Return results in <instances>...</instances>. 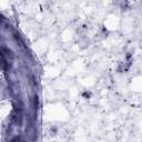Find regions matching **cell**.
I'll use <instances>...</instances> for the list:
<instances>
[{"label":"cell","mask_w":142,"mask_h":142,"mask_svg":"<svg viewBox=\"0 0 142 142\" xmlns=\"http://www.w3.org/2000/svg\"><path fill=\"white\" fill-rule=\"evenodd\" d=\"M82 97H83L84 99H89L91 97V92H89V91H86V92L82 93Z\"/></svg>","instance_id":"cell-1"}]
</instances>
